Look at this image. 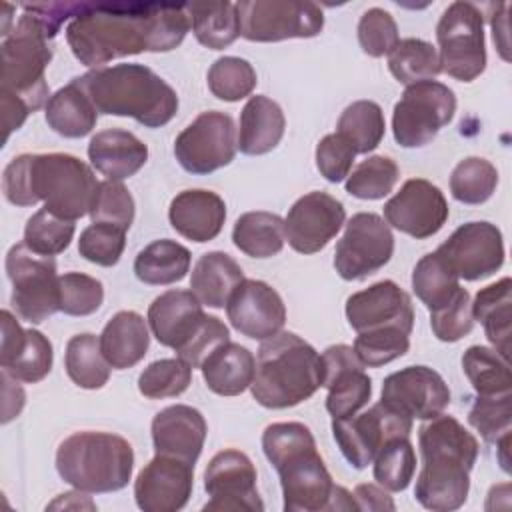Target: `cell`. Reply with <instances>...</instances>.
I'll return each instance as SVG.
<instances>
[{
    "label": "cell",
    "mask_w": 512,
    "mask_h": 512,
    "mask_svg": "<svg viewBox=\"0 0 512 512\" xmlns=\"http://www.w3.org/2000/svg\"><path fill=\"white\" fill-rule=\"evenodd\" d=\"M190 30L186 4L176 2H84L66 28V42L90 68L140 54L174 50Z\"/></svg>",
    "instance_id": "1"
},
{
    "label": "cell",
    "mask_w": 512,
    "mask_h": 512,
    "mask_svg": "<svg viewBox=\"0 0 512 512\" xmlns=\"http://www.w3.org/2000/svg\"><path fill=\"white\" fill-rule=\"evenodd\" d=\"M422 468L414 496L434 512L464 506L470 490V470L478 458V440L454 416L438 414L418 430Z\"/></svg>",
    "instance_id": "2"
},
{
    "label": "cell",
    "mask_w": 512,
    "mask_h": 512,
    "mask_svg": "<svg viewBox=\"0 0 512 512\" xmlns=\"http://www.w3.org/2000/svg\"><path fill=\"white\" fill-rule=\"evenodd\" d=\"M262 450L280 476L286 512L330 510L336 484L302 422H274L262 432Z\"/></svg>",
    "instance_id": "3"
},
{
    "label": "cell",
    "mask_w": 512,
    "mask_h": 512,
    "mask_svg": "<svg viewBox=\"0 0 512 512\" xmlns=\"http://www.w3.org/2000/svg\"><path fill=\"white\" fill-rule=\"evenodd\" d=\"M78 80L98 114L130 116L146 128H160L178 112L176 90L144 64L102 66Z\"/></svg>",
    "instance_id": "4"
},
{
    "label": "cell",
    "mask_w": 512,
    "mask_h": 512,
    "mask_svg": "<svg viewBox=\"0 0 512 512\" xmlns=\"http://www.w3.org/2000/svg\"><path fill=\"white\" fill-rule=\"evenodd\" d=\"M322 386L320 354L294 332H278L262 340L256 356L254 400L272 410L292 408Z\"/></svg>",
    "instance_id": "5"
},
{
    "label": "cell",
    "mask_w": 512,
    "mask_h": 512,
    "mask_svg": "<svg viewBox=\"0 0 512 512\" xmlns=\"http://www.w3.org/2000/svg\"><path fill=\"white\" fill-rule=\"evenodd\" d=\"M56 470L80 492H116L132 478L134 450L126 438L112 432H74L56 450Z\"/></svg>",
    "instance_id": "6"
},
{
    "label": "cell",
    "mask_w": 512,
    "mask_h": 512,
    "mask_svg": "<svg viewBox=\"0 0 512 512\" xmlns=\"http://www.w3.org/2000/svg\"><path fill=\"white\" fill-rule=\"evenodd\" d=\"M54 34L32 12L14 22L2 40V82L0 96L20 100L30 112L50 100L46 68L52 60Z\"/></svg>",
    "instance_id": "7"
},
{
    "label": "cell",
    "mask_w": 512,
    "mask_h": 512,
    "mask_svg": "<svg viewBox=\"0 0 512 512\" xmlns=\"http://www.w3.org/2000/svg\"><path fill=\"white\" fill-rule=\"evenodd\" d=\"M98 184L90 166L72 154H32L34 200L64 220L90 214Z\"/></svg>",
    "instance_id": "8"
},
{
    "label": "cell",
    "mask_w": 512,
    "mask_h": 512,
    "mask_svg": "<svg viewBox=\"0 0 512 512\" xmlns=\"http://www.w3.org/2000/svg\"><path fill=\"white\" fill-rule=\"evenodd\" d=\"M440 68L460 82H472L486 68L484 16L472 2H452L436 26Z\"/></svg>",
    "instance_id": "9"
},
{
    "label": "cell",
    "mask_w": 512,
    "mask_h": 512,
    "mask_svg": "<svg viewBox=\"0 0 512 512\" xmlns=\"http://www.w3.org/2000/svg\"><path fill=\"white\" fill-rule=\"evenodd\" d=\"M6 274L12 282L10 302L22 320L40 324L60 310V276L52 256L18 242L6 254Z\"/></svg>",
    "instance_id": "10"
},
{
    "label": "cell",
    "mask_w": 512,
    "mask_h": 512,
    "mask_svg": "<svg viewBox=\"0 0 512 512\" xmlns=\"http://www.w3.org/2000/svg\"><path fill=\"white\" fill-rule=\"evenodd\" d=\"M456 112L454 92L438 80H422L406 86L394 106L392 132L402 148L430 144L440 128L450 124Z\"/></svg>",
    "instance_id": "11"
},
{
    "label": "cell",
    "mask_w": 512,
    "mask_h": 512,
    "mask_svg": "<svg viewBox=\"0 0 512 512\" xmlns=\"http://www.w3.org/2000/svg\"><path fill=\"white\" fill-rule=\"evenodd\" d=\"M240 36L250 42L312 38L324 28V14L314 2L244 0L236 4Z\"/></svg>",
    "instance_id": "12"
},
{
    "label": "cell",
    "mask_w": 512,
    "mask_h": 512,
    "mask_svg": "<svg viewBox=\"0 0 512 512\" xmlns=\"http://www.w3.org/2000/svg\"><path fill=\"white\" fill-rule=\"evenodd\" d=\"M238 150L236 126L230 114L202 112L174 140V156L190 174H210L228 166Z\"/></svg>",
    "instance_id": "13"
},
{
    "label": "cell",
    "mask_w": 512,
    "mask_h": 512,
    "mask_svg": "<svg viewBox=\"0 0 512 512\" xmlns=\"http://www.w3.org/2000/svg\"><path fill=\"white\" fill-rule=\"evenodd\" d=\"M394 254L390 226L374 212H358L334 250V268L342 280H364L384 268Z\"/></svg>",
    "instance_id": "14"
},
{
    "label": "cell",
    "mask_w": 512,
    "mask_h": 512,
    "mask_svg": "<svg viewBox=\"0 0 512 512\" xmlns=\"http://www.w3.org/2000/svg\"><path fill=\"white\" fill-rule=\"evenodd\" d=\"M412 418L376 402L362 414L332 418V434L342 456L356 470L372 464L378 450L396 436H410Z\"/></svg>",
    "instance_id": "15"
},
{
    "label": "cell",
    "mask_w": 512,
    "mask_h": 512,
    "mask_svg": "<svg viewBox=\"0 0 512 512\" xmlns=\"http://www.w3.org/2000/svg\"><path fill=\"white\" fill-rule=\"evenodd\" d=\"M442 262L464 280L492 276L504 264V238L492 222H466L458 226L436 250Z\"/></svg>",
    "instance_id": "16"
},
{
    "label": "cell",
    "mask_w": 512,
    "mask_h": 512,
    "mask_svg": "<svg viewBox=\"0 0 512 512\" xmlns=\"http://www.w3.org/2000/svg\"><path fill=\"white\" fill-rule=\"evenodd\" d=\"M256 480V468L244 452L226 448L214 454L204 472V490L210 496L204 510H264Z\"/></svg>",
    "instance_id": "17"
},
{
    "label": "cell",
    "mask_w": 512,
    "mask_h": 512,
    "mask_svg": "<svg viewBox=\"0 0 512 512\" xmlns=\"http://www.w3.org/2000/svg\"><path fill=\"white\" fill-rule=\"evenodd\" d=\"M448 214L450 208L444 192L424 178L406 180L384 204L386 224L416 240H424L440 232Z\"/></svg>",
    "instance_id": "18"
},
{
    "label": "cell",
    "mask_w": 512,
    "mask_h": 512,
    "mask_svg": "<svg viewBox=\"0 0 512 512\" xmlns=\"http://www.w3.org/2000/svg\"><path fill=\"white\" fill-rule=\"evenodd\" d=\"M380 402L412 420H430L446 410L450 390L436 370L406 366L384 378Z\"/></svg>",
    "instance_id": "19"
},
{
    "label": "cell",
    "mask_w": 512,
    "mask_h": 512,
    "mask_svg": "<svg viewBox=\"0 0 512 512\" xmlns=\"http://www.w3.org/2000/svg\"><path fill=\"white\" fill-rule=\"evenodd\" d=\"M346 210L328 192H308L300 196L284 218L288 244L300 254L320 252L344 226Z\"/></svg>",
    "instance_id": "20"
},
{
    "label": "cell",
    "mask_w": 512,
    "mask_h": 512,
    "mask_svg": "<svg viewBox=\"0 0 512 512\" xmlns=\"http://www.w3.org/2000/svg\"><path fill=\"white\" fill-rule=\"evenodd\" d=\"M194 488V464L156 454L134 480V498L144 512H178Z\"/></svg>",
    "instance_id": "21"
},
{
    "label": "cell",
    "mask_w": 512,
    "mask_h": 512,
    "mask_svg": "<svg viewBox=\"0 0 512 512\" xmlns=\"http://www.w3.org/2000/svg\"><path fill=\"white\" fill-rule=\"evenodd\" d=\"M226 314L234 330L252 340H266L282 332L286 306L280 294L262 280L244 278L226 302Z\"/></svg>",
    "instance_id": "22"
},
{
    "label": "cell",
    "mask_w": 512,
    "mask_h": 512,
    "mask_svg": "<svg viewBox=\"0 0 512 512\" xmlns=\"http://www.w3.org/2000/svg\"><path fill=\"white\" fill-rule=\"evenodd\" d=\"M346 318L356 332L402 328L412 334L414 306L394 280H380L346 300Z\"/></svg>",
    "instance_id": "23"
},
{
    "label": "cell",
    "mask_w": 512,
    "mask_h": 512,
    "mask_svg": "<svg viewBox=\"0 0 512 512\" xmlns=\"http://www.w3.org/2000/svg\"><path fill=\"white\" fill-rule=\"evenodd\" d=\"M206 432L208 426L202 412L186 404L168 406L152 420V444L156 454L174 456L190 464H196L204 448Z\"/></svg>",
    "instance_id": "24"
},
{
    "label": "cell",
    "mask_w": 512,
    "mask_h": 512,
    "mask_svg": "<svg viewBox=\"0 0 512 512\" xmlns=\"http://www.w3.org/2000/svg\"><path fill=\"white\" fill-rule=\"evenodd\" d=\"M202 302L192 290H168L148 306V324L154 338L174 352L198 330L204 320Z\"/></svg>",
    "instance_id": "25"
},
{
    "label": "cell",
    "mask_w": 512,
    "mask_h": 512,
    "mask_svg": "<svg viewBox=\"0 0 512 512\" xmlns=\"http://www.w3.org/2000/svg\"><path fill=\"white\" fill-rule=\"evenodd\" d=\"M168 220L180 236L192 242H210L224 226L226 204L212 190H184L172 198Z\"/></svg>",
    "instance_id": "26"
},
{
    "label": "cell",
    "mask_w": 512,
    "mask_h": 512,
    "mask_svg": "<svg viewBox=\"0 0 512 512\" xmlns=\"http://www.w3.org/2000/svg\"><path fill=\"white\" fill-rule=\"evenodd\" d=\"M88 158L106 180L120 182L134 176L146 164L148 146L128 130L110 128L90 138Z\"/></svg>",
    "instance_id": "27"
},
{
    "label": "cell",
    "mask_w": 512,
    "mask_h": 512,
    "mask_svg": "<svg viewBox=\"0 0 512 512\" xmlns=\"http://www.w3.org/2000/svg\"><path fill=\"white\" fill-rule=\"evenodd\" d=\"M286 128V118L278 102L256 94L244 104L240 112L238 150L248 156H262L274 150Z\"/></svg>",
    "instance_id": "28"
},
{
    "label": "cell",
    "mask_w": 512,
    "mask_h": 512,
    "mask_svg": "<svg viewBox=\"0 0 512 512\" xmlns=\"http://www.w3.org/2000/svg\"><path fill=\"white\" fill-rule=\"evenodd\" d=\"M148 320L134 310L116 312L100 334V348L108 364L116 370L136 366L148 352Z\"/></svg>",
    "instance_id": "29"
},
{
    "label": "cell",
    "mask_w": 512,
    "mask_h": 512,
    "mask_svg": "<svg viewBox=\"0 0 512 512\" xmlns=\"http://www.w3.org/2000/svg\"><path fill=\"white\" fill-rule=\"evenodd\" d=\"M256 358L236 342H224L202 362V378L206 386L220 396H238L250 388L254 380Z\"/></svg>",
    "instance_id": "30"
},
{
    "label": "cell",
    "mask_w": 512,
    "mask_h": 512,
    "mask_svg": "<svg viewBox=\"0 0 512 512\" xmlns=\"http://www.w3.org/2000/svg\"><path fill=\"white\" fill-rule=\"evenodd\" d=\"M44 108L48 126L64 138H82L90 134L98 122V110L78 76L56 90Z\"/></svg>",
    "instance_id": "31"
},
{
    "label": "cell",
    "mask_w": 512,
    "mask_h": 512,
    "mask_svg": "<svg viewBox=\"0 0 512 512\" xmlns=\"http://www.w3.org/2000/svg\"><path fill=\"white\" fill-rule=\"evenodd\" d=\"M244 280L240 264L226 252L202 254L190 276V290L196 298L210 308H224L232 292Z\"/></svg>",
    "instance_id": "32"
},
{
    "label": "cell",
    "mask_w": 512,
    "mask_h": 512,
    "mask_svg": "<svg viewBox=\"0 0 512 512\" xmlns=\"http://www.w3.org/2000/svg\"><path fill=\"white\" fill-rule=\"evenodd\" d=\"M472 316L482 324L494 350L508 358L512 336V280L504 276L502 280L478 290L472 302Z\"/></svg>",
    "instance_id": "33"
},
{
    "label": "cell",
    "mask_w": 512,
    "mask_h": 512,
    "mask_svg": "<svg viewBox=\"0 0 512 512\" xmlns=\"http://www.w3.org/2000/svg\"><path fill=\"white\" fill-rule=\"evenodd\" d=\"M190 250L176 240H154L142 248L134 260V274L150 286L180 282L190 270Z\"/></svg>",
    "instance_id": "34"
},
{
    "label": "cell",
    "mask_w": 512,
    "mask_h": 512,
    "mask_svg": "<svg viewBox=\"0 0 512 512\" xmlns=\"http://www.w3.org/2000/svg\"><path fill=\"white\" fill-rule=\"evenodd\" d=\"M186 10L196 40L210 50H222L240 36L234 2H186Z\"/></svg>",
    "instance_id": "35"
},
{
    "label": "cell",
    "mask_w": 512,
    "mask_h": 512,
    "mask_svg": "<svg viewBox=\"0 0 512 512\" xmlns=\"http://www.w3.org/2000/svg\"><path fill=\"white\" fill-rule=\"evenodd\" d=\"M284 240V220L264 210L242 214L232 228L234 246L252 258L276 256L284 248Z\"/></svg>",
    "instance_id": "36"
},
{
    "label": "cell",
    "mask_w": 512,
    "mask_h": 512,
    "mask_svg": "<svg viewBox=\"0 0 512 512\" xmlns=\"http://www.w3.org/2000/svg\"><path fill=\"white\" fill-rule=\"evenodd\" d=\"M64 368L68 378L84 388V390H98L110 378V364L102 354L100 336L84 332L76 334L66 344L64 354Z\"/></svg>",
    "instance_id": "37"
},
{
    "label": "cell",
    "mask_w": 512,
    "mask_h": 512,
    "mask_svg": "<svg viewBox=\"0 0 512 512\" xmlns=\"http://www.w3.org/2000/svg\"><path fill=\"white\" fill-rule=\"evenodd\" d=\"M384 132V112L374 100H356L348 104L336 124V134H340L356 154L372 152L382 142Z\"/></svg>",
    "instance_id": "38"
},
{
    "label": "cell",
    "mask_w": 512,
    "mask_h": 512,
    "mask_svg": "<svg viewBox=\"0 0 512 512\" xmlns=\"http://www.w3.org/2000/svg\"><path fill=\"white\" fill-rule=\"evenodd\" d=\"M52 362L54 352L50 340L34 328L24 332L20 344L14 350H10L8 354H0L2 370L8 372L12 378L28 384L44 380L52 370Z\"/></svg>",
    "instance_id": "39"
},
{
    "label": "cell",
    "mask_w": 512,
    "mask_h": 512,
    "mask_svg": "<svg viewBox=\"0 0 512 512\" xmlns=\"http://www.w3.org/2000/svg\"><path fill=\"white\" fill-rule=\"evenodd\" d=\"M462 370L478 396H496L512 392L508 358L488 346H470L462 354Z\"/></svg>",
    "instance_id": "40"
},
{
    "label": "cell",
    "mask_w": 512,
    "mask_h": 512,
    "mask_svg": "<svg viewBox=\"0 0 512 512\" xmlns=\"http://www.w3.org/2000/svg\"><path fill=\"white\" fill-rule=\"evenodd\" d=\"M388 70L406 86L432 80L442 72L438 50L422 38L400 40L388 54Z\"/></svg>",
    "instance_id": "41"
},
{
    "label": "cell",
    "mask_w": 512,
    "mask_h": 512,
    "mask_svg": "<svg viewBox=\"0 0 512 512\" xmlns=\"http://www.w3.org/2000/svg\"><path fill=\"white\" fill-rule=\"evenodd\" d=\"M460 288V278L442 262L436 252L424 254L412 272V290L428 308H440Z\"/></svg>",
    "instance_id": "42"
},
{
    "label": "cell",
    "mask_w": 512,
    "mask_h": 512,
    "mask_svg": "<svg viewBox=\"0 0 512 512\" xmlns=\"http://www.w3.org/2000/svg\"><path fill=\"white\" fill-rule=\"evenodd\" d=\"M364 368V364L344 368L324 384V388H328L326 410L332 418L352 416L368 404L372 396V380Z\"/></svg>",
    "instance_id": "43"
},
{
    "label": "cell",
    "mask_w": 512,
    "mask_h": 512,
    "mask_svg": "<svg viewBox=\"0 0 512 512\" xmlns=\"http://www.w3.org/2000/svg\"><path fill=\"white\" fill-rule=\"evenodd\" d=\"M410 436L390 438L374 456V480L390 492H402L414 478L416 452Z\"/></svg>",
    "instance_id": "44"
},
{
    "label": "cell",
    "mask_w": 512,
    "mask_h": 512,
    "mask_svg": "<svg viewBox=\"0 0 512 512\" xmlns=\"http://www.w3.org/2000/svg\"><path fill=\"white\" fill-rule=\"evenodd\" d=\"M498 186L496 166L480 156L460 160L450 174V192L462 204L486 202Z\"/></svg>",
    "instance_id": "45"
},
{
    "label": "cell",
    "mask_w": 512,
    "mask_h": 512,
    "mask_svg": "<svg viewBox=\"0 0 512 512\" xmlns=\"http://www.w3.org/2000/svg\"><path fill=\"white\" fill-rule=\"evenodd\" d=\"M208 88L224 102H238L252 94L258 84L252 64L238 56H222L208 68Z\"/></svg>",
    "instance_id": "46"
},
{
    "label": "cell",
    "mask_w": 512,
    "mask_h": 512,
    "mask_svg": "<svg viewBox=\"0 0 512 512\" xmlns=\"http://www.w3.org/2000/svg\"><path fill=\"white\" fill-rule=\"evenodd\" d=\"M400 178L396 162L388 156H368L346 178V192L360 200H380L392 192Z\"/></svg>",
    "instance_id": "47"
},
{
    "label": "cell",
    "mask_w": 512,
    "mask_h": 512,
    "mask_svg": "<svg viewBox=\"0 0 512 512\" xmlns=\"http://www.w3.org/2000/svg\"><path fill=\"white\" fill-rule=\"evenodd\" d=\"M192 382V366L182 358H162L150 362L138 376V390L146 398L160 400L180 396Z\"/></svg>",
    "instance_id": "48"
},
{
    "label": "cell",
    "mask_w": 512,
    "mask_h": 512,
    "mask_svg": "<svg viewBox=\"0 0 512 512\" xmlns=\"http://www.w3.org/2000/svg\"><path fill=\"white\" fill-rule=\"evenodd\" d=\"M74 222L64 220L46 208L34 212L24 226V244L42 256L64 252L74 238Z\"/></svg>",
    "instance_id": "49"
},
{
    "label": "cell",
    "mask_w": 512,
    "mask_h": 512,
    "mask_svg": "<svg viewBox=\"0 0 512 512\" xmlns=\"http://www.w3.org/2000/svg\"><path fill=\"white\" fill-rule=\"evenodd\" d=\"M352 348L364 366L378 368L408 352L410 332L402 328H380V330L358 332Z\"/></svg>",
    "instance_id": "50"
},
{
    "label": "cell",
    "mask_w": 512,
    "mask_h": 512,
    "mask_svg": "<svg viewBox=\"0 0 512 512\" xmlns=\"http://www.w3.org/2000/svg\"><path fill=\"white\" fill-rule=\"evenodd\" d=\"M468 422L488 444H496L512 432V392L478 396L468 410Z\"/></svg>",
    "instance_id": "51"
},
{
    "label": "cell",
    "mask_w": 512,
    "mask_h": 512,
    "mask_svg": "<svg viewBox=\"0 0 512 512\" xmlns=\"http://www.w3.org/2000/svg\"><path fill=\"white\" fill-rule=\"evenodd\" d=\"M430 326L434 336L442 342H458L470 334L474 328L470 292L460 286L446 304L430 310Z\"/></svg>",
    "instance_id": "52"
},
{
    "label": "cell",
    "mask_w": 512,
    "mask_h": 512,
    "mask_svg": "<svg viewBox=\"0 0 512 512\" xmlns=\"http://www.w3.org/2000/svg\"><path fill=\"white\" fill-rule=\"evenodd\" d=\"M124 246H126V230L112 224H102V222H92L88 228L82 230L78 240L80 256L92 264L106 266V268L118 264L124 252Z\"/></svg>",
    "instance_id": "53"
},
{
    "label": "cell",
    "mask_w": 512,
    "mask_h": 512,
    "mask_svg": "<svg viewBox=\"0 0 512 512\" xmlns=\"http://www.w3.org/2000/svg\"><path fill=\"white\" fill-rule=\"evenodd\" d=\"M134 198L122 182L104 180L98 184L96 198L90 208L92 222L112 224L122 230H128L134 222Z\"/></svg>",
    "instance_id": "54"
},
{
    "label": "cell",
    "mask_w": 512,
    "mask_h": 512,
    "mask_svg": "<svg viewBox=\"0 0 512 512\" xmlns=\"http://www.w3.org/2000/svg\"><path fill=\"white\" fill-rule=\"evenodd\" d=\"M104 302V286L98 278L82 272L60 276V312L68 316H90Z\"/></svg>",
    "instance_id": "55"
},
{
    "label": "cell",
    "mask_w": 512,
    "mask_h": 512,
    "mask_svg": "<svg viewBox=\"0 0 512 512\" xmlns=\"http://www.w3.org/2000/svg\"><path fill=\"white\" fill-rule=\"evenodd\" d=\"M358 42L364 54L372 58L388 56L400 42L392 14L384 8H368L358 22Z\"/></svg>",
    "instance_id": "56"
},
{
    "label": "cell",
    "mask_w": 512,
    "mask_h": 512,
    "mask_svg": "<svg viewBox=\"0 0 512 512\" xmlns=\"http://www.w3.org/2000/svg\"><path fill=\"white\" fill-rule=\"evenodd\" d=\"M228 340L230 332L226 324L220 318L206 314L198 330L176 350V354L192 368H200L202 362L210 356V352Z\"/></svg>",
    "instance_id": "57"
},
{
    "label": "cell",
    "mask_w": 512,
    "mask_h": 512,
    "mask_svg": "<svg viewBox=\"0 0 512 512\" xmlns=\"http://www.w3.org/2000/svg\"><path fill=\"white\" fill-rule=\"evenodd\" d=\"M356 152L340 134H326L316 146V168L332 184L342 182L352 172Z\"/></svg>",
    "instance_id": "58"
},
{
    "label": "cell",
    "mask_w": 512,
    "mask_h": 512,
    "mask_svg": "<svg viewBox=\"0 0 512 512\" xmlns=\"http://www.w3.org/2000/svg\"><path fill=\"white\" fill-rule=\"evenodd\" d=\"M2 192L14 206H34L32 154H20L8 162L2 174Z\"/></svg>",
    "instance_id": "59"
},
{
    "label": "cell",
    "mask_w": 512,
    "mask_h": 512,
    "mask_svg": "<svg viewBox=\"0 0 512 512\" xmlns=\"http://www.w3.org/2000/svg\"><path fill=\"white\" fill-rule=\"evenodd\" d=\"M358 510H394V502L382 486L376 484H358L352 492Z\"/></svg>",
    "instance_id": "60"
}]
</instances>
